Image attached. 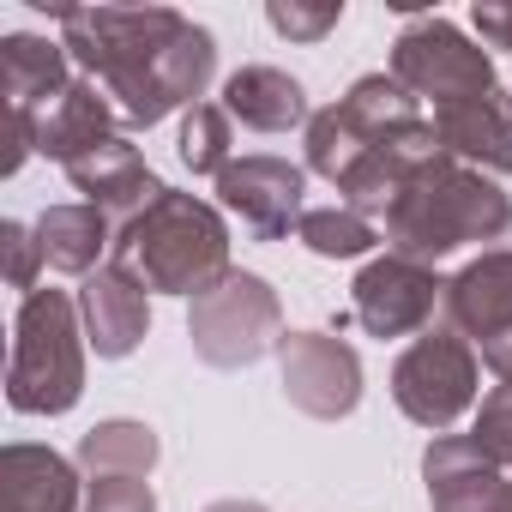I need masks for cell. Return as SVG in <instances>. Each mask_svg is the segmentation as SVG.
Returning <instances> with one entry per match:
<instances>
[{
    "label": "cell",
    "instance_id": "cell-1",
    "mask_svg": "<svg viewBox=\"0 0 512 512\" xmlns=\"http://www.w3.org/2000/svg\"><path fill=\"white\" fill-rule=\"evenodd\" d=\"M512 229V205L506 193L482 175V169H464L452 163L446 151L434 163L416 169V181L404 187V199L386 211V241L398 260H446L464 241H500Z\"/></svg>",
    "mask_w": 512,
    "mask_h": 512
},
{
    "label": "cell",
    "instance_id": "cell-2",
    "mask_svg": "<svg viewBox=\"0 0 512 512\" xmlns=\"http://www.w3.org/2000/svg\"><path fill=\"white\" fill-rule=\"evenodd\" d=\"M67 49L109 85L127 121L151 127L163 115V61L187 37V19L169 7H91L61 13Z\"/></svg>",
    "mask_w": 512,
    "mask_h": 512
},
{
    "label": "cell",
    "instance_id": "cell-3",
    "mask_svg": "<svg viewBox=\"0 0 512 512\" xmlns=\"http://www.w3.org/2000/svg\"><path fill=\"white\" fill-rule=\"evenodd\" d=\"M115 266L163 296H205L229 278V229L193 193H163L145 217L115 229Z\"/></svg>",
    "mask_w": 512,
    "mask_h": 512
},
{
    "label": "cell",
    "instance_id": "cell-4",
    "mask_svg": "<svg viewBox=\"0 0 512 512\" xmlns=\"http://www.w3.org/2000/svg\"><path fill=\"white\" fill-rule=\"evenodd\" d=\"M85 392V344H79V302L61 290H31L13 314V362H7V404L25 416H67Z\"/></svg>",
    "mask_w": 512,
    "mask_h": 512
},
{
    "label": "cell",
    "instance_id": "cell-5",
    "mask_svg": "<svg viewBox=\"0 0 512 512\" xmlns=\"http://www.w3.org/2000/svg\"><path fill=\"white\" fill-rule=\"evenodd\" d=\"M187 338H193V356L211 362V368H247V362H260L266 350L284 344L278 290L266 278H253V272H229L223 284H211L205 296H193Z\"/></svg>",
    "mask_w": 512,
    "mask_h": 512
},
{
    "label": "cell",
    "instance_id": "cell-6",
    "mask_svg": "<svg viewBox=\"0 0 512 512\" xmlns=\"http://www.w3.org/2000/svg\"><path fill=\"white\" fill-rule=\"evenodd\" d=\"M392 79L422 103L446 109V103H482L494 97V67L488 55L446 19H410L404 37L392 43Z\"/></svg>",
    "mask_w": 512,
    "mask_h": 512
},
{
    "label": "cell",
    "instance_id": "cell-7",
    "mask_svg": "<svg viewBox=\"0 0 512 512\" xmlns=\"http://www.w3.org/2000/svg\"><path fill=\"white\" fill-rule=\"evenodd\" d=\"M392 398L410 422L446 434L476 398V350L458 332H422L392 368Z\"/></svg>",
    "mask_w": 512,
    "mask_h": 512
},
{
    "label": "cell",
    "instance_id": "cell-8",
    "mask_svg": "<svg viewBox=\"0 0 512 512\" xmlns=\"http://www.w3.org/2000/svg\"><path fill=\"white\" fill-rule=\"evenodd\" d=\"M278 362H284V392L296 410L338 422L362 404V362L350 344H338L326 332H284Z\"/></svg>",
    "mask_w": 512,
    "mask_h": 512
},
{
    "label": "cell",
    "instance_id": "cell-9",
    "mask_svg": "<svg viewBox=\"0 0 512 512\" xmlns=\"http://www.w3.org/2000/svg\"><path fill=\"white\" fill-rule=\"evenodd\" d=\"M302 169L284 163V157H235L223 175H217V193L223 205L241 217L247 235L260 241H284L290 229H302Z\"/></svg>",
    "mask_w": 512,
    "mask_h": 512
},
{
    "label": "cell",
    "instance_id": "cell-10",
    "mask_svg": "<svg viewBox=\"0 0 512 512\" xmlns=\"http://www.w3.org/2000/svg\"><path fill=\"white\" fill-rule=\"evenodd\" d=\"M440 296H446V284H440L428 266L386 253V260L362 266V278H356V308H350V314H356L374 338H404V332H422V326L434 320Z\"/></svg>",
    "mask_w": 512,
    "mask_h": 512
},
{
    "label": "cell",
    "instance_id": "cell-11",
    "mask_svg": "<svg viewBox=\"0 0 512 512\" xmlns=\"http://www.w3.org/2000/svg\"><path fill=\"white\" fill-rule=\"evenodd\" d=\"M67 175H73V187L85 193V205H97L103 217H115L121 229L133 223V217H145L169 187L151 175V163L139 157V145H127L121 133L115 139H103L97 151H85V157H73L67 163Z\"/></svg>",
    "mask_w": 512,
    "mask_h": 512
},
{
    "label": "cell",
    "instance_id": "cell-12",
    "mask_svg": "<svg viewBox=\"0 0 512 512\" xmlns=\"http://www.w3.org/2000/svg\"><path fill=\"white\" fill-rule=\"evenodd\" d=\"M434 512H512V482L470 434H440L422 458Z\"/></svg>",
    "mask_w": 512,
    "mask_h": 512
},
{
    "label": "cell",
    "instance_id": "cell-13",
    "mask_svg": "<svg viewBox=\"0 0 512 512\" xmlns=\"http://www.w3.org/2000/svg\"><path fill=\"white\" fill-rule=\"evenodd\" d=\"M440 308H446L452 332L476 338L482 350L500 344V338H512V229L500 235V247H488L482 260H470L446 284Z\"/></svg>",
    "mask_w": 512,
    "mask_h": 512
},
{
    "label": "cell",
    "instance_id": "cell-14",
    "mask_svg": "<svg viewBox=\"0 0 512 512\" xmlns=\"http://www.w3.org/2000/svg\"><path fill=\"white\" fill-rule=\"evenodd\" d=\"M79 314H85V344L103 356V362H121L139 350L145 326H151V308H145V284L121 266H103L85 278L79 290Z\"/></svg>",
    "mask_w": 512,
    "mask_h": 512
},
{
    "label": "cell",
    "instance_id": "cell-15",
    "mask_svg": "<svg viewBox=\"0 0 512 512\" xmlns=\"http://www.w3.org/2000/svg\"><path fill=\"white\" fill-rule=\"evenodd\" d=\"M434 139H440V151H446L452 163H464V169L512 175V127H506L500 97L434 109Z\"/></svg>",
    "mask_w": 512,
    "mask_h": 512
},
{
    "label": "cell",
    "instance_id": "cell-16",
    "mask_svg": "<svg viewBox=\"0 0 512 512\" xmlns=\"http://www.w3.org/2000/svg\"><path fill=\"white\" fill-rule=\"evenodd\" d=\"M0 500L7 512H79V476L49 446H7L0 452Z\"/></svg>",
    "mask_w": 512,
    "mask_h": 512
},
{
    "label": "cell",
    "instance_id": "cell-17",
    "mask_svg": "<svg viewBox=\"0 0 512 512\" xmlns=\"http://www.w3.org/2000/svg\"><path fill=\"white\" fill-rule=\"evenodd\" d=\"M103 139H115V109H109V97H97V85H67L37 115V151L55 163H73V157L97 151Z\"/></svg>",
    "mask_w": 512,
    "mask_h": 512
},
{
    "label": "cell",
    "instance_id": "cell-18",
    "mask_svg": "<svg viewBox=\"0 0 512 512\" xmlns=\"http://www.w3.org/2000/svg\"><path fill=\"white\" fill-rule=\"evenodd\" d=\"M223 109L253 133H290L308 121V91L278 67H241L223 85Z\"/></svg>",
    "mask_w": 512,
    "mask_h": 512
},
{
    "label": "cell",
    "instance_id": "cell-19",
    "mask_svg": "<svg viewBox=\"0 0 512 512\" xmlns=\"http://www.w3.org/2000/svg\"><path fill=\"white\" fill-rule=\"evenodd\" d=\"M37 241H43V266L73 272V278H91L103 253H115L109 217L97 205H49L37 217Z\"/></svg>",
    "mask_w": 512,
    "mask_h": 512
},
{
    "label": "cell",
    "instance_id": "cell-20",
    "mask_svg": "<svg viewBox=\"0 0 512 512\" xmlns=\"http://www.w3.org/2000/svg\"><path fill=\"white\" fill-rule=\"evenodd\" d=\"M67 43H49V37H7L0 43V97L7 109H31L37 103H55L67 91Z\"/></svg>",
    "mask_w": 512,
    "mask_h": 512
},
{
    "label": "cell",
    "instance_id": "cell-21",
    "mask_svg": "<svg viewBox=\"0 0 512 512\" xmlns=\"http://www.w3.org/2000/svg\"><path fill=\"white\" fill-rule=\"evenodd\" d=\"M79 464H85L91 476H151V464H157V434H151L145 422H127V416L97 422V428L79 440Z\"/></svg>",
    "mask_w": 512,
    "mask_h": 512
},
{
    "label": "cell",
    "instance_id": "cell-22",
    "mask_svg": "<svg viewBox=\"0 0 512 512\" xmlns=\"http://www.w3.org/2000/svg\"><path fill=\"white\" fill-rule=\"evenodd\" d=\"M296 241H302L308 253H320V260H356V253H368L380 235H374V223H368L362 211H350V205H314V211H302Z\"/></svg>",
    "mask_w": 512,
    "mask_h": 512
},
{
    "label": "cell",
    "instance_id": "cell-23",
    "mask_svg": "<svg viewBox=\"0 0 512 512\" xmlns=\"http://www.w3.org/2000/svg\"><path fill=\"white\" fill-rule=\"evenodd\" d=\"M229 109H217V103H193L187 115H181V163L193 169V175H223L235 157H229Z\"/></svg>",
    "mask_w": 512,
    "mask_h": 512
},
{
    "label": "cell",
    "instance_id": "cell-24",
    "mask_svg": "<svg viewBox=\"0 0 512 512\" xmlns=\"http://www.w3.org/2000/svg\"><path fill=\"white\" fill-rule=\"evenodd\" d=\"M470 440L506 470L512 464V380H500L488 398H482V410H476V428H470Z\"/></svg>",
    "mask_w": 512,
    "mask_h": 512
},
{
    "label": "cell",
    "instance_id": "cell-25",
    "mask_svg": "<svg viewBox=\"0 0 512 512\" xmlns=\"http://www.w3.org/2000/svg\"><path fill=\"white\" fill-rule=\"evenodd\" d=\"M85 512H157V494L145 476H91Z\"/></svg>",
    "mask_w": 512,
    "mask_h": 512
},
{
    "label": "cell",
    "instance_id": "cell-26",
    "mask_svg": "<svg viewBox=\"0 0 512 512\" xmlns=\"http://www.w3.org/2000/svg\"><path fill=\"white\" fill-rule=\"evenodd\" d=\"M272 31H284V37H302V43H320L338 19H344V7H338V0H326V7H296V0H290V7H284V0H272Z\"/></svg>",
    "mask_w": 512,
    "mask_h": 512
},
{
    "label": "cell",
    "instance_id": "cell-27",
    "mask_svg": "<svg viewBox=\"0 0 512 512\" xmlns=\"http://www.w3.org/2000/svg\"><path fill=\"white\" fill-rule=\"evenodd\" d=\"M0 241H7V278H13V290H37V266H43V241H37V229H25V223H7L0 229Z\"/></svg>",
    "mask_w": 512,
    "mask_h": 512
},
{
    "label": "cell",
    "instance_id": "cell-28",
    "mask_svg": "<svg viewBox=\"0 0 512 512\" xmlns=\"http://www.w3.org/2000/svg\"><path fill=\"white\" fill-rule=\"evenodd\" d=\"M31 151H37V115L31 109H7V163H0V169L19 175Z\"/></svg>",
    "mask_w": 512,
    "mask_h": 512
},
{
    "label": "cell",
    "instance_id": "cell-29",
    "mask_svg": "<svg viewBox=\"0 0 512 512\" xmlns=\"http://www.w3.org/2000/svg\"><path fill=\"white\" fill-rule=\"evenodd\" d=\"M470 25L482 31V43H494V49H512V7H500V0L476 7V13H470Z\"/></svg>",
    "mask_w": 512,
    "mask_h": 512
},
{
    "label": "cell",
    "instance_id": "cell-30",
    "mask_svg": "<svg viewBox=\"0 0 512 512\" xmlns=\"http://www.w3.org/2000/svg\"><path fill=\"white\" fill-rule=\"evenodd\" d=\"M482 356H488V368H494L500 380H512V338H500V344H488Z\"/></svg>",
    "mask_w": 512,
    "mask_h": 512
},
{
    "label": "cell",
    "instance_id": "cell-31",
    "mask_svg": "<svg viewBox=\"0 0 512 512\" xmlns=\"http://www.w3.org/2000/svg\"><path fill=\"white\" fill-rule=\"evenodd\" d=\"M205 512H266L260 500H217V506H205Z\"/></svg>",
    "mask_w": 512,
    "mask_h": 512
}]
</instances>
